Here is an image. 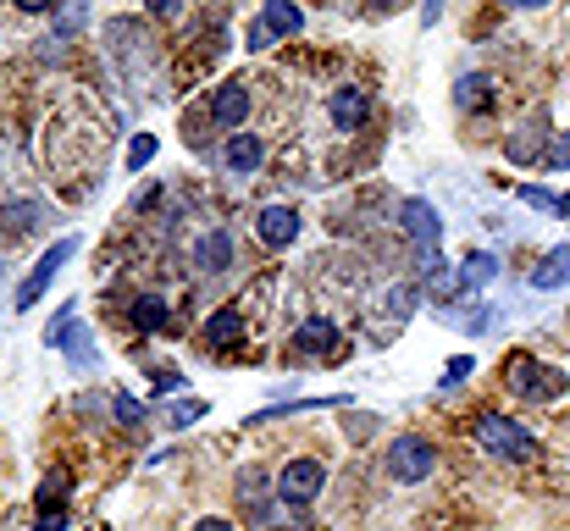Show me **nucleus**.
Segmentation results:
<instances>
[{
  "instance_id": "f257e3e1",
  "label": "nucleus",
  "mask_w": 570,
  "mask_h": 531,
  "mask_svg": "<svg viewBox=\"0 0 570 531\" xmlns=\"http://www.w3.org/2000/svg\"><path fill=\"white\" fill-rule=\"evenodd\" d=\"M476 443H482L493 460H532L537 454V437L526 432L521 421H510V415H482V426H476Z\"/></svg>"
},
{
  "instance_id": "f03ea898",
  "label": "nucleus",
  "mask_w": 570,
  "mask_h": 531,
  "mask_svg": "<svg viewBox=\"0 0 570 531\" xmlns=\"http://www.w3.org/2000/svg\"><path fill=\"white\" fill-rule=\"evenodd\" d=\"M438 471V449H432L427 437H399V443H388V476L404 487L427 482V476Z\"/></svg>"
},
{
  "instance_id": "7ed1b4c3",
  "label": "nucleus",
  "mask_w": 570,
  "mask_h": 531,
  "mask_svg": "<svg viewBox=\"0 0 570 531\" xmlns=\"http://www.w3.org/2000/svg\"><path fill=\"white\" fill-rule=\"evenodd\" d=\"M72 255H78V238H56V244H50L45 255H39V266H34V272L23 277V288H17V299H12V305H17V310H34L39 299H45V288L56 283V272L67 266Z\"/></svg>"
},
{
  "instance_id": "20e7f679",
  "label": "nucleus",
  "mask_w": 570,
  "mask_h": 531,
  "mask_svg": "<svg viewBox=\"0 0 570 531\" xmlns=\"http://www.w3.org/2000/svg\"><path fill=\"white\" fill-rule=\"evenodd\" d=\"M321 487H327V465H321V460H288L283 471H277V487H272V493L283 498V504L305 509L310 498L321 493Z\"/></svg>"
},
{
  "instance_id": "39448f33",
  "label": "nucleus",
  "mask_w": 570,
  "mask_h": 531,
  "mask_svg": "<svg viewBox=\"0 0 570 531\" xmlns=\"http://www.w3.org/2000/svg\"><path fill=\"white\" fill-rule=\"evenodd\" d=\"M244 117H250V89H244V78H227L211 89V122L227 133H244Z\"/></svg>"
},
{
  "instance_id": "423d86ee",
  "label": "nucleus",
  "mask_w": 570,
  "mask_h": 531,
  "mask_svg": "<svg viewBox=\"0 0 570 531\" xmlns=\"http://www.w3.org/2000/svg\"><path fill=\"white\" fill-rule=\"evenodd\" d=\"M333 349H338V327H333L327 316L299 321V332H294V354H305V360H333Z\"/></svg>"
},
{
  "instance_id": "0eeeda50",
  "label": "nucleus",
  "mask_w": 570,
  "mask_h": 531,
  "mask_svg": "<svg viewBox=\"0 0 570 531\" xmlns=\"http://www.w3.org/2000/svg\"><path fill=\"white\" fill-rule=\"evenodd\" d=\"M327 111H333V122L344 133H355V128H366V117H371V95L360 89V83H344V89H333Z\"/></svg>"
},
{
  "instance_id": "6e6552de",
  "label": "nucleus",
  "mask_w": 570,
  "mask_h": 531,
  "mask_svg": "<svg viewBox=\"0 0 570 531\" xmlns=\"http://www.w3.org/2000/svg\"><path fill=\"white\" fill-rule=\"evenodd\" d=\"M255 227H261V238H266L272 249H288V244L299 238V211H294V205H261Z\"/></svg>"
},
{
  "instance_id": "1a4fd4ad",
  "label": "nucleus",
  "mask_w": 570,
  "mask_h": 531,
  "mask_svg": "<svg viewBox=\"0 0 570 531\" xmlns=\"http://www.w3.org/2000/svg\"><path fill=\"white\" fill-rule=\"evenodd\" d=\"M399 227L416 238V244H427V249L443 238V222H438V211H432L427 200H404V205H399Z\"/></svg>"
},
{
  "instance_id": "9d476101",
  "label": "nucleus",
  "mask_w": 570,
  "mask_h": 531,
  "mask_svg": "<svg viewBox=\"0 0 570 531\" xmlns=\"http://www.w3.org/2000/svg\"><path fill=\"white\" fill-rule=\"evenodd\" d=\"M222 155H227V166H233L238 177H250V172H261V161H266V144L255 139V133H227Z\"/></svg>"
},
{
  "instance_id": "9b49d317",
  "label": "nucleus",
  "mask_w": 570,
  "mask_h": 531,
  "mask_svg": "<svg viewBox=\"0 0 570 531\" xmlns=\"http://www.w3.org/2000/svg\"><path fill=\"white\" fill-rule=\"evenodd\" d=\"M233 255H238V244H233V233H222V227H216V233H205L200 244H194V266H200V272H227V266H233Z\"/></svg>"
},
{
  "instance_id": "f8f14e48",
  "label": "nucleus",
  "mask_w": 570,
  "mask_h": 531,
  "mask_svg": "<svg viewBox=\"0 0 570 531\" xmlns=\"http://www.w3.org/2000/svg\"><path fill=\"white\" fill-rule=\"evenodd\" d=\"M493 100H499V89H493V78H482V72H465V78L454 83V106L471 111V117H476V111H487Z\"/></svg>"
},
{
  "instance_id": "ddd939ff",
  "label": "nucleus",
  "mask_w": 570,
  "mask_h": 531,
  "mask_svg": "<svg viewBox=\"0 0 570 531\" xmlns=\"http://www.w3.org/2000/svg\"><path fill=\"white\" fill-rule=\"evenodd\" d=\"M565 283H570V244H559V249H548L543 266L532 272V288L548 294V288H565Z\"/></svg>"
},
{
  "instance_id": "4468645a",
  "label": "nucleus",
  "mask_w": 570,
  "mask_h": 531,
  "mask_svg": "<svg viewBox=\"0 0 570 531\" xmlns=\"http://www.w3.org/2000/svg\"><path fill=\"white\" fill-rule=\"evenodd\" d=\"M261 23H266V34H272V39H294L299 28H305V12L288 6V0H272V6L261 12Z\"/></svg>"
},
{
  "instance_id": "2eb2a0df",
  "label": "nucleus",
  "mask_w": 570,
  "mask_h": 531,
  "mask_svg": "<svg viewBox=\"0 0 570 531\" xmlns=\"http://www.w3.org/2000/svg\"><path fill=\"white\" fill-rule=\"evenodd\" d=\"M543 139H548V133L537 128V122H526V128H515L510 139H504V155H510V161H537V155H548Z\"/></svg>"
},
{
  "instance_id": "dca6fc26",
  "label": "nucleus",
  "mask_w": 570,
  "mask_h": 531,
  "mask_svg": "<svg viewBox=\"0 0 570 531\" xmlns=\"http://www.w3.org/2000/svg\"><path fill=\"white\" fill-rule=\"evenodd\" d=\"M205 338H211V349H227V343H238V338H244V316H238L233 305L216 310V316L205 321Z\"/></svg>"
},
{
  "instance_id": "f3484780",
  "label": "nucleus",
  "mask_w": 570,
  "mask_h": 531,
  "mask_svg": "<svg viewBox=\"0 0 570 531\" xmlns=\"http://www.w3.org/2000/svg\"><path fill=\"white\" fill-rule=\"evenodd\" d=\"M133 327L161 332V327H167V299H161V294H139V299H133Z\"/></svg>"
},
{
  "instance_id": "a211bd4d",
  "label": "nucleus",
  "mask_w": 570,
  "mask_h": 531,
  "mask_svg": "<svg viewBox=\"0 0 570 531\" xmlns=\"http://www.w3.org/2000/svg\"><path fill=\"white\" fill-rule=\"evenodd\" d=\"M67 487H72V476L56 465V471L45 476V487H39V515H61V504H67Z\"/></svg>"
},
{
  "instance_id": "6ab92c4d",
  "label": "nucleus",
  "mask_w": 570,
  "mask_h": 531,
  "mask_svg": "<svg viewBox=\"0 0 570 531\" xmlns=\"http://www.w3.org/2000/svg\"><path fill=\"white\" fill-rule=\"evenodd\" d=\"M537 371H543V360H537V354H515L510 377H504V382H510V393H521V399H526V393H532V382H537Z\"/></svg>"
},
{
  "instance_id": "aec40b11",
  "label": "nucleus",
  "mask_w": 570,
  "mask_h": 531,
  "mask_svg": "<svg viewBox=\"0 0 570 531\" xmlns=\"http://www.w3.org/2000/svg\"><path fill=\"white\" fill-rule=\"evenodd\" d=\"M465 283H471V288H487V283H493V277H499V260H493V255H487V249H471V255H465Z\"/></svg>"
},
{
  "instance_id": "412c9836",
  "label": "nucleus",
  "mask_w": 570,
  "mask_h": 531,
  "mask_svg": "<svg viewBox=\"0 0 570 531\" xmlns=\"http://www.w3.org/2000/svg\"><path fill=\"white\" fill-rule=\"evenodd\" d=\"M565 388H570V382H565V371L543 366V371H537V382H532V393H526V399H532V404H548V399H559Z\"/></svg>"
},
{
  "instance_id": "4be33fe9",
  "label": "nucleus",
  "mask_w": 570,
  "mask_h": 531,
  "mask_svg": "<svg viewBox=\"0 0 570 531\" xmlns=\"http://www.w3.org/2000/svg\"><path fill=\"white\" fill-rule=\"evenodd\" d=\"M521 200L532 205V211H554V216H565V200H559V194H548V189H537V183H521Z\"/></svg>"
},
{
  "instance_id": "5701e85b",
  "label": "nucleus",
  "mask_w": 570,
  "mask_h": 531,
  "mask_svg": "<svg viewBox=\"0 0 570 531\" xmlns=\"http://www.w3.org/2000/svg\"><path fill=\"white\" fill-rule=\"evenodd\" d=\"M111 410H117L122 426H144V404L133 399V393H111Z\"/></svg>"
},
{
  "instance_id": "b1692460",
  "label": "nucleus",
  "mask_w": 570,
  "mask_h": 531,
  "mask_svg": "<svg viewBox=\"0 0 570 531\" xmlns=\"http://www.w3.org/2000/svg\"><path fill=\"white\" fill-rule=\"evenodd\" d=\"M543 166H548V172H570V128H565V133H559V139H554V144H548V155H543Z\"/></svg>"
},
{
  "instance_id": "393cba45",
  "label": "nucleus",
  "mask_w": 570,
  "mask_h": 531,
  "mask_svg": "<svg viewBox=\"0 0 570 531\" xmlns=\"http://www.w3.org/2000/svg\"><path fill=\"white\" fill-rule=\"evenodd\" d=\"M144 161H155V139H150V133H139V139L128 144V166H133V172H139Z\"/></svg>"
},
{
  "instance_id": "a878e982",
  "label": "nucleus",
  "mask_w": 570,
  "mask_h": 531,
  "mask_svg": "<svg viewBox=\"0 0 570 531\" xmlns=\"http://www.w3.org/2000/svg\"><path fill=\"white\" fill-rule=\"evenodd\" d=\"M261 482H266V476L255 471V465H250V471H238V493L250 498V504H261Z\"/></svg>"
},
{
  "instance_id": "bb28decb",
  "label": "nucleus",
  "mask_w": 570,
  "mask_h": 531,
  "mask_svg": "<svg viewBox=\"0 0 570 531\" xmlns=\"http://www.w3.org/2000/svg\"><path fill=\"white\" fill-rule=\"evenodd\" d=\"M416 288H393V294H388V305H393V316H410V310H416Z\"/></svg>"
},
{
  "instance_id": "cd10ccee",
  "label": "nucleus",
  "mask_w": 570,
  "mask_h": 531,
  "mask_svg": "<svg viewBox=\"0 0 570 531\" xmlns=\"http://www.w3.org/2000/svg\"><path fill=\"white\" fill-rule=\"evenodd\" d=\"M471 366H476L471 354H460V360H449V371H443V388H454V382H465V377H471Z\"/></svg>"
},
{
  "instance_id": "c85d7f7f",
  "label": "nucleus",
  "mask_w": 570,
  "mask_h": 531,
  "mask_svg": "<svg viewBox=\"0 0 570 531\" xmlns=\"http://www.w3.org/2000/svg\"><path fill=\"white\" fill-rule=\"evenodd\" d=\"M205 415V399H194V404H178V410H172V426H189V421H200Z\"/></svg>"
},
{
  "instance_id": "c756f323",
  "label": "nucleus",
  "mask_w": 570,
  "mask_h": 531,
  "mask_svg": "<svg viewBox=\"0 0 570 531\" xmlns=\"http://www.w3.org/2000/svg\"><path fill=\"white\" fill-rule=\"evenodd\" d=\"M244 39H250V50H266V45H272V34H266V23H250V34H244Z\"/></svg>"
},
{
  "instance_id": "7c9ffc66",
  "label": "nucleus",
  "mask_w": 570,
  "mask_h": 531,
  "mask_svg": "<svg viewBox=\"0 0 570 531\" xmlns=\"http://www.w3.org/2000/svg\"><path fill=\"white\" fill-rule=\"evenodd\" d=\"M194 531H238V526H233V520H222V515H205Z\"/></svg>"
},
{
  "instance_id": "2f4dec72",
  "label": "nucleus",
  "mask_w": 570,
  "mask_h": 531,
  "mask_svg": "<svg viewBox=\"0 0 570 531\" xmlns=\"http://www.w3.org/2000/svg\"><path fill=\"white\" fill-rule=\"evenodd\" d=\"M39 531H67V515H39Z\"/></svg>"
},
{
  "instance_id": "473e14b6",
  "label": "nucleus",
  "mask_w": 570,
  "mask_h": 531,
  "mask_svg": "<svg viewBox=\"0 0 570 531\" xmlns=\"http://www.w3.org/2000/svg\"><path fill=\"white\" fill-rule=\"evenodd\" d=\"M272 531H310V526H305V520H294V526H272Z\"/></svg>"
}]
</instances>
